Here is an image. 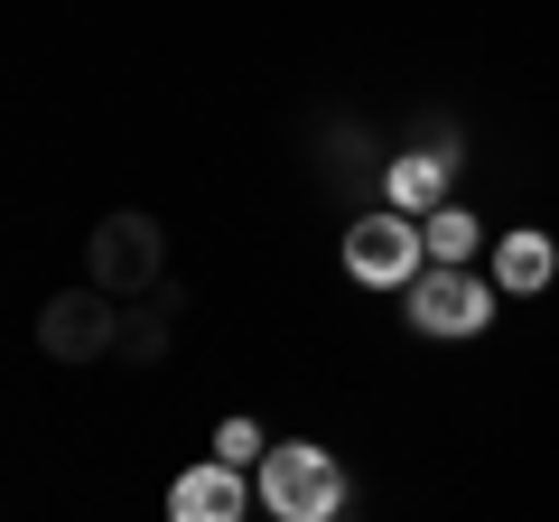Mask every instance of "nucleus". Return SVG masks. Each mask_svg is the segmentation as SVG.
I'll list each match as a JSON object with an SVG mask.
<instances>
[{
  "instance_id": "3",
  "label": "nucleus",
  "mask_w": 559,
  "mask_h": 522,
  "mask_svg": "<svg viewBox=\"0 0 559 522\" xmlns=\"http://www.w3.org/2000/svg\"><path fill=\"white\" fill-rule=\"evenodd\" d=\"M419 261H429V234H419V215H401V205H373V215L345 224V271H355L364 289H411Z\"/></svg>"
},
{
  "instance_id": "4",
  "label": "nucleus",
  "mask_w": 559,
  "mask_h": 522,
  "mask_svg": "<svg viewBox=\"0 0 559 522\" xmlns=\"http://www.w3.org/2000/svg\"><path fill=\"white\" fill-rule=\"evenodd\" d=\"M38 355H57V364H103V355H121V308L103 299L94 281H84V289H57V299L38 308Z\"/></svg>"
},
{
  "instance_id": "7",
  "label": "nucleus",
  "mask_w": 559,
  "mask_h": 522,
  "mask_svg": "<svg viewBox=\"0 0 559 522\" xmlns=\"http://www.w3.org/2000/svg\"><path fill=\"white\" fill-rule=\"evenodd\" d=\"M448 178H457V159H439V150H401V159L382 168L392 205H401V215H419V224H429V215L448 205Z\"/></svg>"
},
{
  "instance_id": "9",
  "label": "nucleus",
  "mask_w": 559,
  "mask_h": 522,
  "mask_svg": "<svg viewBox=\"0 0 559 522\" xmlns=\"http://www.w3.org/2000/svg\"><path fill=\"white\" fill-rule=\"evenodd\" d=\"M419 234H429V261H457V271H466V261H476V242H485V224L466 215V205H439Z\"/></svg>"
},
{
  "instance_id": "8",
  "label": "nucleus",
  "mask_w": 559,
  "mask_h": 522,
  "mask_svg": "<svg viewBox=\"0 0 559 522\" xmlns=\"http://www.w3.org/2000/svg\"><path fill=\"white\" fill-rule=\"evenodd\" d=\"M550 271H559V242L540 234V224H513V234L495 242V289H513V299L550 289Z\"/></svg>"
},
{
  "instance_id": "6",
  "label": "nucleus",
  "mask_w": 559,
  "mask_h": 522,
  "mask_svg": "<svg viewBox=\"0 0 559 522\" xmlns=\"http://www.w3.org/2000/svg\"><path fill=\"white\" fill-rule=\"evenodd\" d=\"M242 513H252V485H242V466H224V458L187 466V476L168 485V522H242Z\"/></svg>"
},
{
  "instance_id": "2",
  "label": "nucleus",
  "mask_w": 559,
  "mask_h": 522,
  "mask_svg": "<svg viewBox=\"0 0 559 522\" xmlns=\"http://www.w3.org/2000/svg\"><path fill=\"white\" fill-rule=\"evenodd\" d=\"M261 513L271 522H336L345 513V466L318 439H280L261 458Z\"/></svg>"
},
{
  "instance_id": "10",
  "label": "nucleus",
  "mask_w": 559,
  "mask_h": 522,
  "mask_svg": "<svg viewBox=\"0 0 559 522\" xmlns=\"http://www.w3.org/2000/svg\"><path fill=\"white\" fill-rule=\"evenodd\" d=\"M215 458H224V466H261V458H271V439H261V420H242V411H234V420L215 429Z\"/></svg>"
},
{
  "instance_id": "1",
  "label": "nucleus",
  "mask_w": 559,
  "mask_h": 522,
  "mask_svg": "<svg viewBox=\"0 0 559 522\" xmlns=\"http://www.w3.org/2000/svg\"><path fill=\"white\" fill-rule=\"evenodd\" d=\"M84 281H94L103 299H150V289H168V234H159V215H103L94 242H84Z\"/></svg>"
},
{
  "instance_id": "5",
  "label": "nucleus",
  "mask_w": 559,
  "mask_h": 522,
  "mask_svg": "<svg viewBox=\"0 0 559 522\" xmlns=\"http://www.w3.org/2000/svg\"><path fill=\"white\" fill-rule=\"evenodd\" d=\"M503 289L476 281V271H457V261H429L411 281V327L419 336H485V318H495Z\"/></svg>"
}]
</instances>
